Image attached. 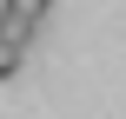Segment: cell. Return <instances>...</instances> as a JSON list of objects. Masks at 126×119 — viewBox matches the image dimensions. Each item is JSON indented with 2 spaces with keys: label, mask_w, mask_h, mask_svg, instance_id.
I'll return each instance as SVG.
<instances>
[{
  "label": "cell",
  "mask_w": 126,
  "mask_h": 119,
  "mask_svg": "<svg viewBox=\"0 0 126 119\" xmlns=\"http://www.w3.org/2000/svg\"><path fill=\"white\" fill-rule=\"evenodd\" d=\"M47 7H53V0H0V40L27 53V40H33L40 20H47Z\"/></svg>",
  "instance_id": "6da1fadb"
},
{
  "label": "cell",
  "mask_w": 126,
  "mask_h": 119,
  "mask_svg": "<svg viewBox=\"0 0 126 119\" xmlns=\"http://www.w3.org/2000/svg\"><path fill=\"white\" fill-rule=\"evenodd\" d=\"M20 60H27V53H20V46H7V40H0V79H13V73H20Z\"/></svg>",
  "instance_id": "7a4b0ae2"
}]
</instances>
